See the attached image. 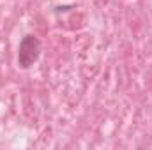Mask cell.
<instances>
[{
  "label": "cell",
  "instance_id": "1",
  "mask_svg": "<svg viewBox=\"0 0 152 150\" xmlns=\"http://www.w3.org/2000/svg\"><path fill=\"white\" fill-rule=\"evenodd\" d=\"M41 51H42L41 39L34 34H25L20 41V46H18V57H16L18 67L23 71H28L39 60Z\"/></svg>",
  "mask_w": 152,
  "mask_h": 150
}]
</instances>
